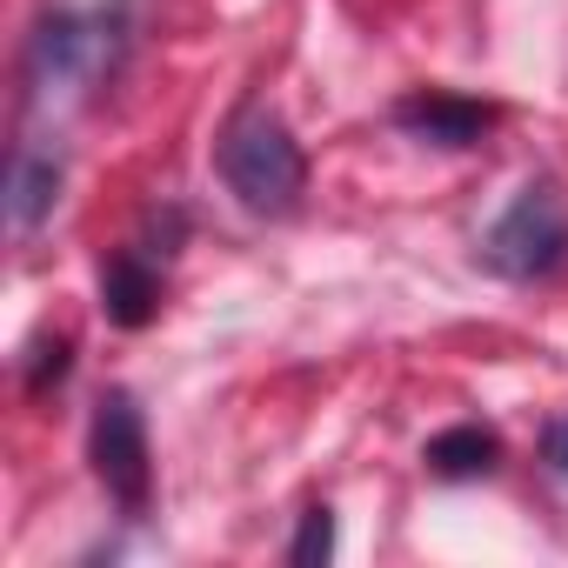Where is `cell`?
<instances>
[{"label":"cell","mask_w":568,"mask_h":568,"mask_svg":"<svg viewBox=\"0 0 568 568\" xmlns=\"http://www.w3.org/2000/svg\"><path fill=\"white\" fill-rule=\"evenodd\" d=\"M388 121H395L408 141H422V148L462 154V148H481L501 114H495L488 101H468V94H448V88H422V94H402Z\"/></svg>","instance_id":"5b68a950"},{"label":"cell","mask_w":568,"mask_h":568,"mask_svg":"<svg viewBox=\"0 0 568 568\" xmlns=\"http://www.w3.org/2000/svg\"><path fill=\"white\" fill-rule=\"evenodd\" d=\"M214 168H221L227 194H234L247 214H267V221L295 214L302 194H308V154H302V141L281 128L267 108H241V114L221 128Z\"/></svg>","instance_id":"7a4b0ae2"},{"label":"cell","mask_w":568,"mask_h":568,"mask_svg":"<svg viewBox=\"0 0 568 568\" xmlns=\"http://www.w3.org/2000/svg\"><path fill=\"white\" fill-rule=\"evenodd\" d=\"M481 267L501 281H548L568 267V207L555 181H528L481 234Z\"/></svg>","instance_id":"3957f363"},{"label":"cell","mask_w":568,"mask_h":568,"mask_svg":"<svg viewBox=\"0 0 568 568\" xmlns=\"http://www.w3.org/2000/svg\"><path fill=\"white\" fill-rule=\"evenodd\" d=\"M128 54V8H61L34 28L28 41V68H21V88H28V108L34 114H54V108H74L88 101L94 88L114 81Z\"/></svg>","instance_id":"6da1fadb"},{"label":"cell","mask_w":568,"mask_h":568,"mask_svg":"<svg viewBox=\"0 0 568 568\" xmlns=\"http://www.w3.org/2000/svg\"><path fill=\"white\" fill-rule=\"evenodd\" d=\"M422 462H428V475H435V481H481V475H495V468H501V435H495V428H481V422H455V428L428 435Z\"/></svg>","instance_id":"ba28073f"},{"label":"cell","mask_w":568,"mask_h":568,"mask_svg":"<svg viewBox=\"0 0 568 568\" xmlns=\"http://www.w3.org/2000/svg\"><path fill=\"white\" fill-rule=\"evenodd\" d=\"M61 181H68L61 148H48V141H21L14 148V168H8V221H14V234H34L54 214Z\"/></svg>","instance_id":"52a82bcc"},{"label":"cell","mask_w":568,"mask_h":568,"mask_svg":"<svg viewBox=\"0 0 568 568\" xmlns=\"http://www.w3.org/2000/svg\"><path fill=\"white\" fill-rule=\"evenodd\" d=\"M541 462H548V475H561V481H568V415L541 422Z\"/></svg>","instance_id":"8fae6325"},{"label":"cell","mask_w":568,"mask_h":568,"mask_svg":"<svg viewBox=\"0 0 568 568\" xmlns=\"http://www.w3.org/2000/svg\"><path fill=\"white\" fill-rule=\"evenodd\" d=\"M335 555V508H308L302 515V535L288 541V561L295 568H315V561H328Z\"/></svg>","instance_id":"30bf717a"},{"label":"cell","mask_w":568,"mask_h":568,"mask_svg":"<svg viewBox=\"0 0 568 568\" xmlns=\"http://www.w3.org/2000/svg\"><path fill=\"white\" fill-rule=\"evenodd\" d=\"M88 462H94V481L108 488V501L141 521L154 508V455H148V415L128 388H108L94 402V422H88Z\"/></svg>","instance_id":"277c9868"},{"label":"cell","mask_w":568,"mask_h":568,"mask_svg":"<svg viewBox=\"0 0 568 568\" xmlns=\"http://www.w3.org/2000/svg\"><path fill=\"white\" fill-rule=\"evenodd\" d=\"M68 368H74V342H68V335H41V342L28 348V362H21V375H28V395H48V388H61V382H68Z\"/></svg>","instance_id":"9c48e42d"},{"label":"cell","mask_w":568,"mask_h":568,"mask_svg":"<svg viewBox=\"0 0 568 568\" xmlns=\"http://www.w3.org/2000/svg\"><path fill=\"white\" fill-rule=\"evenodd\" d=\"M161 267L168 261H154L141 241H128L101 261V315L114 328H148L161 315Z\"/></svg>","instance_id":"8992f818"}]
</instances>
